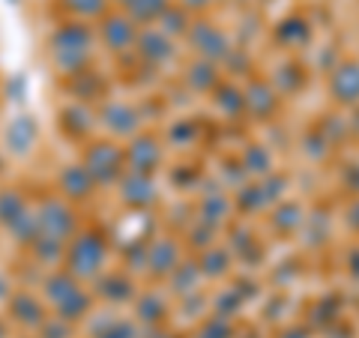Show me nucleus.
Listing matches in <instances>:
<instances>
[{
  "label": "nucleus",
  "mask_w": 359,
  "mask_h": 338,
  "mask_svg": "<svg viewBox=\"0 0 359 338\" xmlns=\"http://www.w3.org/2000/svg\"><path fill=\"white\" fill-rule=\"evenodd\" d=\"M54 58L66 69L81 66L87 58V30L84 27H63L54 33Z\"/></svg>",
  "instance_id": "1"
},
{
  "label": "nucleus",
  "mask_w": 359,
  "mask_h": 338,
  "mask_svg": "<svg viewBox=\"0 0 359 338\" xmlns=\"http://www.w3.org/2000/svg\"><path fill=\"white\" fill-rule=\"evenodd\" d=\"M129 4H132V0H129Z\"/></svg>",
  "instance_id": "3"
},
{
  "label": "nucleus",
  "mask_w": 359,
  "mask_h": 338,
  "mask_svg": "<svg viewBox=\"0 0 359 338\" xmlns=\"http://www.w3.org/2000/svg\"><path fill=\"white\" fill-rule=\"evenodd\" d=\"M102 4L105 0H72V9H78V13H102Z\"/></svg>",
  "instance_id": "2"
}]
</instances>
